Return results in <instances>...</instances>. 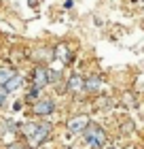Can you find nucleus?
<instances>
[{
    "mask_svg": "<svg viewBox=\"0 0 144 149\" xmlns=\"http://www.w3.org/2000/svg\"><path fill=\"white\" fill-rule=\"evenodd\" d=\"M83 139L87 141L89 145H91L93 149H102L106 145V132H104V128H100V126H95V124H91L87 128V130L83 132Z\"/></svg>",
    "mask_w": 144,
    "mask_h": 149,
    "instance_id": "nucleus-1",
    "label": "nucleus"
},
{
    "mask_svg": "<svg viewBox=\"0 0 144 149\" xmlns=\"http://www.w3.org/2000/svg\"><path fill=\"white\" fill-rule=\"evenodd\" d=\"M89 126H91V119H89V115H85V113H76L66 121V128L72 134H83Z\"/></svg>",
    "mask_w": 144,
    "mask_h": 149,
    "instance_id": "nucleus-2",
    "label": "nucleus"
},
{
    "mask_svg": "<svg viewBox=\"0 0 144 149\" xmlns=\"http://www.w3.org/2000/svg\"><path fill=\"white\" fill-rule=\"evenodd\" d=\"M55 111V102L53 98H43V100H36L32 107V113L38 115V117H49V115Z\"/></svg>",
    "mask_w": 144,
    "mask_h": 149,
    "instance_id": "nucleus-3",
    "label": "nucleus"
},
{
    "mask_svg": "<svg viewBox=\"0 0 144 149\" xmlns=\"http://www.w3.org/2000/svg\"><path fill=\"white\" fill-rule=\"evenodd\" d=\"M32 81H34V87H36V90L47 87V83H49V68H47V66H36L34 74H32Z\"/></svg>",
    "mask_w": 144,
    "mask_h": 149,
    "instance_id": "nucleus-4",
    "label": "nucleus"
},
{
    "mask_svg": "<svg viewBox=\"0 0 144 149\" xmlns=\"http://www.w3.org/2000/svg\"><path fill=\"white\" fill-rule=\"evenodd\" d=\"M49 134H51V124L47 121V124H40L38 126V130H36V134L30 139V143H32V147H36V145H40V143H45L47 139H49Z\"/></svg>",
    "mask_w": 144,
    "mask_h": 149,
    "instance_id": "nucleus-5",
    "label": "nucleus"
},
{
    "mask_svg": "<svg viewBox=\"0 0 144 149\" xmlns=\"http://www.w3.org/2000/svg\"><path fill=\"white\" fill-rule=\"evenodd\" d=\"M66 90H70V92H85V79L81 77V74H72L70 79H68V83H66Z\"/></svg>",
    "mask_w": 144,
    "mask_h": 149,
    "instance_id": "nucleus-6",
    "label": "nucleus"
},
{
    "mask_svg": "<svg viewBox=\"0 0 144 149\" xmlns=\"http://www.w3.org/2000/svg\"><path fill=\"white\" fill-rule=\"evenodd\" d=\"M53 56L57 60H61V62H70V51H68V47L64 43H59L55 49H53Z\"/></svg>",
    "mask_w": 144,
    "mask_h": 149,
    "instance_id": "nucleus-7",
    "label": "nucleus"
},
{
    "mask_svg": "<svg viewBox=\"0 0 144 149\" xmlns=\"http://www.w3.org/2000/svg\"><path fill=\"white\" fill-rule=\"evenodd\" d=\"M100 79L98 77H95V74H93V77H89V79H85V92H89V94H98L100 92Z\"/></svg>",
    "mask_w": 144,
    "mask_h": 149,
    "instance_id": "nucleus-8",
    "label": "nucleus"
},
{
    "mask_svg": "<svg viewBox=\"0 0 144 149\" xmlns=\"http://www.w3.org/2000/svg\"><path fill=\"white\" fill-rule=\"evenodd\" d=\"M15 74L17 72L13 70V68H9V66H0V85H6L13 77H15Z\"/></svg>",
    "mask_w": 144,
    "mask_h": 149,
    "instance_id": "nucleus-9",
    "label": "nucleus"
},
{
    "mask_svg": "<svg viewBox=\"0 0 144 149\" xmlns=\"http://www.w3.org/2000/svg\"><path fill=\"white\" fill-rule=\"evenodd\" d=\"M21 85H23V79L19 77V74H15V77H13V79H11V81H9V83H6L4 87H6V92L11 94V92H15V90H19V87H21Z\"/></svg>",
    "mask_w": 144,
    "mask_h": 149,
    "instance_id": "nucleus-10",
    "label": "nucleus"
},
{
    "mask_svg": "<svg viewBox=\"0 0 144 149\" xmlns=\"http://www.w3.org/2000/svg\"><path fill=\"white\" fill-rule=\"evenodd\" d=\"M36 130H38V124H23L21 126V132L25 134V139H32L36 134Z\"/></svg>",
    "mask_w": 144,
    "mask_h": 149,
    "instance_id": "nucleus-11",
    "label": "nucleus"
},
{
    "mask_svg": "<svg viewBox=\"0 0 144 149\" xmlns=\"http://www.w3.org/2000/svg\"><path fill=\"white\" fill-rule=\"evenodd\" d=\"M6 96H9V92H6V87H4V85H0V107L4 104V100H6Z\"/></svg>",
    "mask_w": 144,
    "mask_h": 149,
    "instance_id": "nucleus-12",
    "label": "nucleus"
},
{
    "mask_svg": "<svg viewBox=\"0 0 144 149\" xmlns=\"http://www.w3.org/2000/svg\"><path fill=\"white\" fill-rule=\"evenodd\" d=\"M134 128H136V126H134V121H127V124H123V126H121V130H123V132H134Z\"/></svg>",
    "mask_w": 144,
    "mask_h": 149,
    "instance_id": "nucleus-13",
    "label": "nucleus"
},
{
    "mask_svg": "<svg viewBox=\"0 0 144 149\" xmlns=\"http://www.w3.org/2000/svg\"><path fill=\"white\" fill-rule=\"evenodd\" d=\"M59 79V70H51L49 68V83H51V81H57Z\"/></svg>",
    "mask_w": 144,
    "mask_h": 149,
    "instance_id": "nucleus-14",
    "label": "nucleus"
},
{
    "mask_svg": "<svg viewBox=\"0 0 144 149\" xmlns=\"http://www.w3.org/2000/svg\"><path fill=\"white\" fill-rule=\"evenodd\" d=\"M108 104H110V98H100V109H108Z\"/></svg>",
    "mask_w": 144,
    "mask_h": 149,
    "instance_id": "nucleus-15",
    "label": "nucleus"
},
{
    "mask_svg": "<svg viewBox=\"0 0 144 149\" xmlns=\"http://www.w3.org/2000/svg\"><path fill=\"white\" fill-rule=\"evenodd\" d=\"M6 149H25V147H23L21 143H11L9 147H6Z\"/></svg>",
    "mask_w": 144,
    "mask_h": 149,
    "instance_id": "nucleus-16",
    "label": "nucleus"
},
{
    "mask_svg": "<svg viewBox=\"0 0 144 149\" xmlns=\"http://www.w3.org/2000/svg\"><path fill=\"white\" fill-rule=\"evenodd\" d=\"M25 149H28V147H25Z\"/></svg>",
    "mask_w": 144,
    "mask_h": 149,
    "instance_id": "nucleus-17",
    "label": "nucleus"
}]
</instances>
